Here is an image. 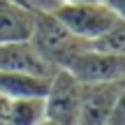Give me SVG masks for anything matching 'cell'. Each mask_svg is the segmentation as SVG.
Masks as SVG:
<instances>
[{
	"mask_svg": "<svg viewBox=\"0 0 125 125\" xmlns=\"http://www.w3.org/2000/svg\"><path fill=\"white\" fill-rule=\"evenodd\" d=\"M30 42L56 70H67L76 56L90 46L88 42L74 37L53 14H37L35 16V30H32Z\"/></svg>",
	"mask_w": 125,
	"mask_h": 125,
	"instance_id": "1",
	"label": "cell"
},
{
	"mask_svg": "<svg viewBox=\"0 0 125 125\" xmlns=\"http://www.w3.org/2000/svg\"><path fill=\"white\" fill-rule=\"evenodd\" d=\"M62 26L74 37L83 42H95L102 37L114 23L118 21L116 14L102 2V0H83V2H62L53 12Z\"/></svg>",
	"mask_w": 125,
	"mask_h": 125,
	"instance_id": "2",
	"label": "cell"
},
{
	"mask_svg": "<svg viewBox=\"0 0 125 125\" xmlns=\"http://www.w3.org/2000/svg\"><path fill=\"white\" fill-rule=\"evenodd\" d=\"M81 88L83 83L72 72L58 70L51 76L44 95V121L56 125H79Z\"/></svg>",
	"mask_w": 125,
	"mask_h": 125,
	"instance_id": "3",
	"label": "cell"
},
{
	"mask_svg": "<svg viewBox=\"0 0 125 125\" xmlns=\"http://www.w3.org/2000/svg\"><path fill=\"white\" fill-rule=\"evenodd\" d=\"M67 72L81 83H121L125 79V53H109L88 46L74 58Z\"/></svg>",
	"mask_w": 125,
	"mask_h": 125,
	"instance_id": "4",
	"label": "cell"
},
{
	"mask_svg": "<svg viewBox=\"0 0 125 125\" xmlns=\"http://www.w3.org/2000/svg\"><path fill=\"white\" fill-rule=\"evenodd\" d=\"M0 72H21V74L51 79L58 70L28 40V42H14V44H0Z\"/></svg>",
	"mask_w": 125,
	"mask_h": 125,
	"instance_id": "5",
	"label": "cell"
},
{
	"mask_svg": "<svg viewBox=\"0 0 125 125\" xmlns=\"http://www.w3.org/2000/svg\"><path fill=\"white\" fill-rule=\"evenodd\" d=\"M118 93L121 83H83L79 125H107Z\"/></svg>",
	"mask_w": 125,
	"mask_h": 125,
	"instance_id": "6",
	"label": "cell"
},
{
	"mask_svg": "<svg viewBox=\"0 0 125 125\" xmlns=\"http://www.w3.org/2000/svg\"><path fill=\"white\" fill-rule=\"evenodd\" d=\"M35 16L12 0H0V44L28 42L35 30Z\"/></svg>",
	"mask_w": 125,
	"mask_h": 125,
	"instance_id": "7",
	"label": "cell"
},
{
	"mask_svg": "<svg viewBox=\"0 0 125 125\" xmlns=\"http://www.w3.org/2000/svg\"><path fill=\"white\" fill-rule=\"evenodd\" d=\"M46 76H32L21 72H0V95L7 100H32L44 97L49 90Z\"/></svg>",
	"mask_w": 125,
	"mask_h": 125,
	"instance_id": "8",
	"label": "cell"
},
{
	"mask_svg": "<svg viewBox=\"0 0 125 125\" xmlns=\"http://www.w3.org/2000/svg\"><path fill=\"white\" fill-rule=\"evenodd\" d=\"M44 121V97L9 100L7 125H40Z\"/></svg>",
	"mask_w": 125,
	"mask_h": 125,
	"instance_id": "9",
	"label": "cell"
},
{
	"mask_svg": "<svg viewBox=\"0 0 125 125\" xmlns=\"http://www.w3.org/2000/svg\"><path fill=\"white\" fill-rule=\"evenodd\" d=\"M90 49L109 51V53H125V21H116L102 37L90 42Z\"/></svg>",
	"mask_w": 125,
	"mask_h": 125,
	"instance_id": "10",
	"label": "cell"
},
{
	"mask_svg": "<svg viewBox=\"0 0 125 125\" xmlns=\"http://www.w3.org/2000/svg\"><path fill=\"white\" fill-rule=\"evenodd\" d=\"M12 2L32 14H53L62 5V0H12Z\"/></svg>",
	"mask_w": 125,
	"mask_h": 125,
	"instance_id": "11",
	"label": "cell"
},
{
	"mask_svg": "<svg viewBox=\"0 0 125 125\" xmlns=\"http://www.w3.org/2000/svg\"><path fill=\"white\" fill-rule=\"evenodd\" d=\"M107 125H125V88L121 86V93H118L116 102H114V109L109 114Z\"/></svg>",
	"mask_w": 125,
	"mask_h": 125,
	"instance_id": "12",
	"label": "cell"
},
{
	"mask_svg": "<svg viewBox=\"0 0 125 125\" xmlns=\"http://www.w3.org/2000/svg\"><path fill=\"white\" fill-rule=\"evenodd\" d=\"M114 14H116L118 21H125V0H102Z\"/></svg>",
	"mask_w": 125,
	"mask_h": 125,
	"instance_id": "13",
	"label": "cell"
},
{
	"mask_svg": "<svg viewBox=\"0 0 125 125\" xmlns=\"http://www.w3.org/2000/svg\"><path fill=\"white\" fill-rule=\"evenodd\" d=\"M7 109H9V100L0 95V125H7Z\"/></svg>",
	"mask_w": 125,
	"mask_h": 125,
	"instance_id": "14",
	"label": "cell"
},
{
	"mask_svg": "<svg viewBox=\"0 0 125 125\" xmlns=\"http://www.w3.org/2000/svg\"><path fill=\"white\" fill-rule=\"evenodd\" d=\"M62 2H83V0H62Z\"/></svg>",
	"mask_w": 125,
	"mask_h": 125,
	"instance_id": "15",
	"label": "cell"
},
{
	"mask_svg": "<svg viewBox=\"0 0 125 125\" xmlns=\"http://www.w3.org/2000/svg\"><path fill=\"white\" fill-rule=\"evenodd\" d=\"M40 125H56V123H49V121H42Z\"/></svg>",
	"mask_w": 125,
	"mask_h": 125,
	"instance_id": "16",
	"label": "cell"
},
{
	"mask_svg": "<svg viewBox=\"0 0 125 125\" xmlns=\"http://www.w3.org/2000/svg\"><path fill=\"white\" fill-rule=\"evenodd\" d=\"M121 86H123V88H125V79H123V81H121Z\"/></svg>",
	"mask_w": 125,
	"mask_h": 125,
	"instance_id": "17",
	"label": "cell"
}]
</instances>
